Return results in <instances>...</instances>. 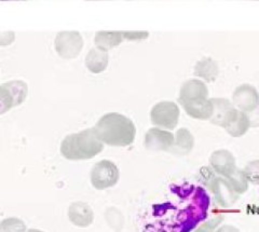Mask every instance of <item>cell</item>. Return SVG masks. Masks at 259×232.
<instances>
[{
    "label": "cell",
    "instance_id": "ffe728a7",
    "mask_svg": "<svg viewBox=\"0 0 259 232\" xmlns=\"http://www.w3.org/2000/svg\"><path fill=\"white\" fill-rule=\"evenodd\" d=\"M105 218H106V221L108 222V225L111 229H113L117 232H120L123 228V223H124V218L123 215L121 214L120 211H118L115 207H110L105 213Z\"/></svg>",
    "mask_w": 259,
    "mask_h": 232
},
{
    "label": "cell",
    "instance_id": "7a4b0ae2",
    "mask_svg": "<svg viewBox=\"0 0 259 232\" xmlns=\"http://www.w3.org/2000/svg\"><path fill=\"white\" fill-rule=\"evenodd\" d=\"M103 149L104 143L99 138L94 129L67 135L61 144V154L71 161L92 159L100 155Z\"/></svg>",
    "mask_w": 259,
    "mask_h": 232
},
{
    "label": "cell",
    "instance_id": "7402d4cb",
    "mask_svg": "<svg viewBox=\"0 0 259 232\" xmlns=\"http://www.w3.org/2000/svg\"><path fill=\"white\" fill-rule=\"evenodd\" d=\"M245 177L248 183L258 186L259 185V160H254L246 164V166L243 169Z\"/></svg>",
    "mask_w": 259,
    "mask_h": 232
},
{
    "label": "cell",
    "instance_id": "2e32d148",
    "mask_svg": "<svg viewBox=\"0 0 259 232\" xmlns=\"http://www.w3.org/2000/svg\"><path fill=\"white\" fill-rule=\"evenodd\" d=\"M108 64V55L106 51L101 49H93L88 54L85 59V65L89 70L94 74L102 73L103 70L106 69Z\"/></svg>",
    "mask_w": 259,
    "mask_h": 232
},
{
    "label": "cell",
    "instance_id": "d6986e66",
    "mask_svg": "<svg viewBox=\"0 0 259 232\" xmlns=\"http://www.w3.org/2000/svg\"><path fill=\"white\" fill-rule=\"evenodd\" d=\"M225 178L228 179L230 185L233 187L234 190L237 191V194L243 195L247 191L249 183L245 177L244 173H243V170L239 169V167L230 176H228V177H225Z\"/></svg>",
    "mask_w": 259,
    "mask_h": 232
},
{
    "label": "cell",
    "instance_id": "277c9868",
    "mask_svg": "<svg viewBox=\"0 0 259 232\" xmlns=\"http://www.w3.org/2000/svg\"><path fill=\"white\" fill-rule=\"evenodd\" d=\"M119 178V169L109 160H102L97 162L91 171V182L93 187L99 190H105L116 186Z\"/></svg>",
    "mask_w": 259,
    "mask_h": 232
},
{
    "label": "cell",
    "instance_id": "ac0fdd59",
    "mask_svg": "<svg viewBox=\"0 0 259 232\" xmlns=\"http://www.w3.org/2000/svg\"><path fill=\"white\" fill-rule=\"evenodd\" d=\"M194 74H196V76L198 77L207 80V81H213V80L216 79L218 74V68H217L216 63L209 59L201 61L200 63L197 64Z\"/></svg>",
    "mask_w": 259,
    "mask_h": 232
},
{
    "label": "cell",
    "instance_id": "603a6c76",
    "mask_svg": "<svg viewBox=\"0 0 259 232\" xmlns=\"http://www.w3.org/2000/svg\"><path fill=\"white\" fill-rule=\"evenodd\" d=\"M223 219V216H217V217H214L205 221L204 223H202L198 229L194 230V232H215V230L220 227Z\"/></svg>",
    "mask_w": 259,
    "mask_h": 232
},
{
    "label": "cell",
    "instance_id": "4fadbf2b",
    "mask_svg": "<svg viewBox=\"0 0 259 232\" xmlns=\"http://www.w3.org/2000/svg\"><path fill=\"white\" fill-rule=\"evenodd\" d=\"M182 105L184 106L186 113L190 117L199 120L210 119L213 115V103L212 100L199 99L194 101L185 102Z\"/></svg>",
    "mask_w": 259,
    "mask_h": 232
},
{
    "label": "cell",
    "instance_id": "7c38bea8",
    "mask_svg": "<svg viewBox=\"0 0 259 232\" xmlns=\"http://www.w3.org/2000/svg\"><path fill=\"white\" fill-rule=\"evenodd\" d=\"M68 218L75 226L85 228L93 222L94 213L89 204L84 202H75L69 206Z\"/></svg>",
    "mask_w": 259,
    "mask_h": 232
},
{
    "label": "cell",
    "instance_id": "6da1fadb",
    "mask_svg": "<svg viewBox=\"0 0 259 232\" xmlns=\"http://www.w3.org/2000/svg\"><path fill=\"white\" fill-rule=\"evenodd\" d=\"M93 129L104 144L116 147L132 145L136 135V127L132 120L117 113L103 116Z\"/></svg>",
    "mask_w": 259,
    "mask_h": 232
},
{
    "label": "cell",
    "instance_id": "3957f363",
    "mask_svg": "<svg viewBox=\"0 0 259 232\" xmlns=\"http://www.w3.org/2000/svg\"><path fill=\"white\" fill-rule=\"evenodd\" d=\"M198 180L212 191L216 203L224 209L231 207L238 201L240 195L233 189L228 179L217 175L210 166L202 167L198 174Z\"/></svg>",
    "mask_w": 259,
    "mask_h": 232
},
{
    "label": "cell",
    "instance_id": "9a60e30c",
    "mask_svg": "<svg viewBox=\"0 0 259 232\" xmlns=\"http://www.w3.org/2000/svg\"><path fill=\"white\" fill-rule=\"evenodd\" d=\"M199 99H207V89L205 84L199 80H190L186 82L181 90L180 103L183 104Z\"/></svg>",
    "mask_w": 259,
    "mask_h": 232
},
{
    "label": "cell",
    "instance_id": "cb8c5ba5",
    "mask_svg": "<svg viewBox=\"0 0 259 232\" xmlns=\"http://www.w3.org/2000/svg\"><path fill=\"white\" fill-rule=\"evenodd\" d=\"M215 232H241L237 227L231 226V225H224L218 227Z\"/></svg>",
    "mask_w": 259,
    "mask_h": 232
},
{
    "label": "cell",
    "instance_id": "5b68a950",
    "mask_svg": "<svg viewBox=\"0 0 259 232\" xmlns=\"http://www.w3.org/2000/svg\"><path fill=\"white\" fill-rule=\"evenodd\" d=\"M27 97V84L23 81H10L0 85V115L19 106Z\"/></svg>",
    "mask_w": 259,
    "mask_h": 232
},
{
    "label": "cell",
    "instance_id": "e0dca14e",
    "mask_svg": "<svg viewBox=\"0 0 259 232\" xmlns=\"http://www.w3.org/2000/svg\"><path fill=\"white\" fill-rule=\"evenodd\" d=\"M249 127V117L246 115V113L238 110L237 116L234 117V119L225 127V129L232 137H241V136H243L248 131Z\"/></svg>",
    "mask_w": 259,
    "mask_h": 232
},
{
    "label": "cell",
    "instance_id": "ba28073f",
    "mask_svg": "<svg viewBox=\"0 0 259 232\" xmlns=\"http://www.w3.org/2000/svg\"><path fill=\"white\" fill-rule=\"evenodd\" d=\"M209 166L213 171L223 177H228L238 169L236 158L227 149L216 150L209 157Z\"/></svg>",
    "mask_w": 259,
    "mask_h": 232
},
{
    "label": "cell",
    "instance_id": "5bb4252c",
    "mask_svg": "<svg viewBox=\"0 0 259 232\" xmlns=\"http://www.w3.org/2000/svg\"><path fill=\"white\" fill-rule=\"evenodd\" d=\"M194 146V137L187 129H181L174 135L173 146L169 153L176 156H186L191 153Z\"/></svg>",
    "mask_w": 259,
    "mask_h": 232
},
{
    "label": "cell",
    "instance_id": "8fae6325",
    "mask_svg": "<svg viewBox=\"0 0 259 232\" xmlns=\"http://www.w3.org/2000/svg\"><path fill=\"white\" fill-rule=\"evenodd\" d=\"M213 115L210 117V122L215 125L225 127L228 125L238 114V109L232 106V104L224 99L212 100Z\"/></svg>",
    "mask_w": 259,
    "mask_h": 232
},
{
    "label": "cell",
    "instance_id": "44dd1931",
    "mask_svg": "<svg viewBox=\"0 0 259 232\" xmlns=\"http://www.w3.org/2000/svg\"><path fill=\"white\" fill-rule=\"evenodd\" d=\"M0 232H26V225L19 218H7L0 222Z\"/></svg>",
    "mask_w": 259,
    "mask_h": 232
},
{
    "label": "cell",
    "instance_id": "d4e9b609",
    "mask_svg": "<svg viewBox=\"0 0 259 232\" xmlns=\"http://www.w3.org/2000/svg\"><path fill=\"white\" fill-rule=\"evenodd\" d=\"M26 232H44V231H41V230H38V229H29L28 231H26Z\"/></svg>",
    "mask_w": 259,
    "mask_h": 232
},
{
    "label": "cell",
    "instance_id": "9c48e42d",
    "mask_svg": "<svg viewBox=\"0 0 259 232\" xmlns=\"http://www.w3.org/2000/svg\"><path fill=\"white\" fill-rule=\"evenodd\" d=\"M55 47L62 58L74 59L81 51L82 40L77 33H63L56 38Z\"/></svg>",
    "mask_w": 259,
    "mask_h": 232
},
{
    "label": "cell",
    "instance_id": "52a82bcc",
    "mask_svg": "<svg viewBox=\"0 0 259 232\" xmlns=\"http://www.w3.org/2000/svg\"><path fill=\"white\" fill-rule=\"evenodd\" d=\"M174 143V135L168 130L152 127L145 135V147L151 151H169Z\"/></svg>",
    "mask_w": 259,
    "mask_h": 232
},
{
    "label": "cell",
    "instance_id": "8992f818",
    "mask_svg": "<svg viewBox=\"0 0 259 232\" xmlns=\"http://www.w3.org/2000/svg\"><path fill=\"white\" fill-rule=\"evenodd\" d=\"M151 121L157 127L163 130H173L180 119V109L172 102H161L151 110Z\"/></svg>",
    "mask_w": 259,
    "mask_h": 232
},
{
    "label": "cell",
    "instance_id": "30bf717a",
    "mask_svg": "<svg viewBox=\"0 0 259 232\" xmlns=\"http://www.w3.org/2000/svg\"><path fill=\"white\" fill-rule=\"evenodd\" d=\"M233 103L243 113H252L258 106V93L252 85H241L233 94Z\"/></svg>",
    "mask_w": 259,
    "mask_h": 232
}]
</instances>
